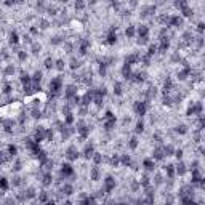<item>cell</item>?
Returning a JSON list of instances; mask_svg holds the SVG:
<instances>
[{"mask_svg": "<svg viewBox=\"0 0 205 205\" xmlns=\"http://www.w3.org/2000/svg\"><path fill=\"white\" fill-rule=\"evenodd\" d=\"M79 67H80V61L72 58V61H71V69H79Z\"/></svg>", "mask_w": 205, "mask_h": 205, "instance_id": "cell-31", "label": "cell"}, {"mask_svg": "<svg viewBox=\"0 0 205 205\" xmlns=\"http://www.w3.org/2000/svg\"><path fill=\"white\" fill-rule=\"evenodd\" d=\"M56 69H58V71H63L64 69V67H66V63H64V61H63V59H58V61H56Z\"/></svg>", "mask_w": 205, "mask_h": 205, "instance_id": "cell-28", "label": "cell"}, {"mask_svg": "<svg viewBox=\"0 0 205 205\" xmlns=\"http://www.w3.org/2000/svg\"><path fill=\"white\" fill-rule=\"evenodd\" d=\"M103 183H104V184H103V191H104V192H111V191H114V189H115V180L112 176H108Z\"/></svg>", "mask_w": 205, "mask_h": 205, "instance_id": "cell-3", "label": "cell"}, {"mask_svg": "<svg viewBox=\"0 0 205 205\" xmlns=\"http://www.w3.org/2000/svg\"><path fill=\"white\" fill-rule=\"evenodd\" d=\"M74 8H75V10H84L85 3L84 2H75V3H74Z\"/></svg>", "mask_w": 205, "mask_h": 205, "instance_id": "cell-32", "label": "cell"}, {"mask_svg": "<svg viewBox=\"0 0 205 205\" xmlns=\"http://www.w3.org/2000/svg\"><path fill=\"white\" fill-rule=\"evenodd\" d=\"M176 133H180V135L188 133V127H186V125H178V127H176Z\"/></svg>", "mask_w": 205, "mask_h": 205, "instance_id": "cell-27", "label": "cell"}, {"mask_svg": "<svg viewBox=\"0 0 205 205\" xmlns=\"http://www.w3.org/2000/svg\"><path fill=\"white\" fill-rule=\"evenodd\" d=\"M176 173H178V175H184V173H186V165H184L183 162L178 163V167H176Z\"/></svg>", "mask_w": 205, "mask_h": 205, "instance_id": "cell-24", "label": "cell"}, {"mask_svg": "<svg viewBox=\"0 0 205 205\" xmlns=\"http://www.w3.org/2000/svg\"><path fill=\"white\" fill-rule=\"evenodd\" d=\"M120 162L123 163V165H130V162H132V159H130V156H127V154H123V156L120 157Z\"/></svg>", "mask_w": 205, "mask_h": 205, "instance_id": "cell-25", "label": "cell"}, {"mask_svg": "<svg viewBox=\"0 0 205 205\" xmlns=\"http://www.w3.org/2000/svg\"><path fill=\"white\" fill-rule=\"evenodd\" d=\"M16 53H18L19 61H26V59H27V53H26V51H23V50H21V51H16Z\"/></svg>", "mask_w": 205, "mask_h": 205, "instance_id": "cell-30", "label": "cell"}, {"mask_svg": "<svg viewBox=\"0 0 205 205\" xmlns=\"http://www.w3.org/2000/svg\"><path fill=\"white\" fill-rule=\"evenodd\" d=\"M8 42L13 43V45H16V43H18V32L16 31H11L10 34H8Z\"/></svg>", "mask_w": 205, "mask_h": 205, "instance_id": "cell-17", "label": "cell"}, {"mask_svg": "<svg viewBox=\"0 0 205 205\" xmlns=\"http://www.w3.org/2000/svg\"><path fill=\"white\" fill-rule=\"evenodd\" d=\"M125 35H127L128 38H133V37H135V35H136V29H135V26L130 24L128 27L125 29Z\"/></svg>", "mask_w": 205, "mask_h": 205, "instance_id": "cell-16", "label": "cell"}, {"mask_svg": "<svg viewBox=\"0 0 205 205\" xmlns=\"http://www.w3.org/2000/svg\"><path fill=\"white\" fill-rule=\"evenodd\" d=\"M51 181H53V176H51V173H50V171H47L45 175H43V186H50V184H51Z\"/></svg>", "mask_w": 205, "mask_h": 205, "instance_id": "cell-19", "label": "cell"}, {"mask_svg": "<svg viewBox=\"0 0 205 205\" xmlns=\"http://www.w3.org/2000/svg\"><path fill=\"white\" fill-rule=\"evenodd\" d=\"M42 75H43V74H42V71H35V72H34V75L31 77V80L34 82V84H38V82L42 80Z\"/></svg>", "mask_w": 205, "mask_h": 205, "instance_id": "cell-20", "label": "cell"}, {"mask_svg": "<svg viewBox=\"0 0 205 205\" xmlns=\"http://www.w3.org/2000/svg\"><path fill=\"white\" fill-rule=\"evenodd\" d=\"M61 87H63V79H61V75H58V77H55V79L50 80L48 88H50V91H51L53 95L58 93V91L61 90Z\"/></svg>", "mask_w": 205, "mask_h": 205, "instance_id": "cell-2", "label": "cell"}, {"mask_svg": "<svg viewBox=\"0 0 205 205\" xmlns=\"http://www.w3.org/2000/svg\"><path fill=\"white\" fill-rule=\"evenodd\" d=\"M133 111L136 112L138 115H146L147 112V101H135L133 103Z\"/></svg>", "mask_w": 205, "mask_h": 205, "instance_id": "cell-1", "label": "cell"}, {"mask_svg": "<svg viewBox=\"0 0 205 205\" xmlns=\"http://www.w3.org/2000/svg\"><path fill=\"white\" fill-rule=\"evenodd\" d=\"M11 184H13V186H19V184H23V181H21V178H19V176H14L13 181H11Z\"/></svg>", "mask_w": 205, "mask_h": 205, "instance_id": "cell-33", "label": "cell"}, {"mask_svg": "<svg viewBox=\"0 0 205 205\" xmlns=\"http://www.w3.org/2000/svg\"><path fill=\"white\" fill-rule=\"evenodd\" d=\"M66 159L71 160V162L79 159V151H77L75 146H69V147H67V151H66Z\"/></svg>", "mask_w": 205, "mask_h": 205, "instance_id": "cell-4", "label": "cell"}, {"mask_svg": "<svg viewBox=\"0 0 205 205\" xmlns=\"http://www.w3.org/2000/svg\"><path fill=\"white\" fill-rule=\"evenodd\" d=\"M181 14H183L181 18H192V16H194V10H192L189 5H186V7L181 10Z\"/></svg>", "mask_w": 205, "mask_h": 205, "instance_id": "cell-11", "label": "cell"}, {"mask_svg": "<svg viewBox=\"0 0 205 205\" xmlns=\"http://www.w3.org/2000/svg\"><path fill=\"white\" fill-rule=\"evenodd\" d=\"M0 188L3 189V191H7V189H8V181H7V178H0Z\"/></svg>", "mask_w": 205, "mask_h": 205, "instance_id": "cell-29", "label": "cell"}, {"mask_svg": "<svg viewBox=\"0 0 205 205\" xmlns=\"http://www.w3.org/2000/svg\"><path fill=\"white\" fill-rule=\"evenodd\" d=\"M14 72V67L13 66H7V69H5V74L7 75H10V74H13Z\"/></svg>", "mask_w": 205, "mask_h": 205, "instance_id": "cell-35", "label": "cell"}, {"mask_svg": "<svg viewBox=\"0 0 205 205\" xmlns=\"http://www.w3.org/2000/svg\"><path fill=\"white\" fill-rule=\"evenodd\" d=\"M163 157H165V154H163V146L154 147V151H152V160H162Z\"/></svg>", "mask_w": 205, "mask_h": 205, "instance_id": "cell-7", "label": "cell"}, {"mask_svg": "<svg viewBox=\"0 0 205 205\" xmlns=\"http://www.w3.org/2000/svg\"><path fill=\"white\" fill-rule=\"evenodd\" d=\"M115 117H112V119H109V120H104V130H108V132H111L112 128L115 127Z\"/></svg>", "mask_w": 205, "mask_h": 205, "instance_id": "cell-13", "label": "cell"}, {"mask_svg": "<svg viewBox=\"0 0 205 205\" xmlns=\"http://www.w3.org/2000/svg\"><path fill=\"white\" fill-rule=\"evenodd\" d=\"M136 34H138V38H146L149 37V27L146 24H139L138 29H136Z\"/></svg>", "mask_w": 205, "mask_h": 205, "instance_id": "cell-5", "label": "cell"}, {"mask_svg": "<svg viewBox=\"0 0 205 205\" xmlns=\"http://www.w3.org/2000/svg\"><path fill=\"white\" fill-rule=\"evenodd\" d=\"M138 144H139V141H138V138H136V136H132V138L128 139V147H130V149H136V147H138Z\"/></svg>", "mask_w": 205, "mask_h": 205, "instance_id": "cell-18", "label": "cell"}, {"mask_svg": "<svg viewBox=\"0 0 205 205\" xmlns=\"http://www.w3.org/2000/svg\"><path fill=\"white\" fill-rule=\"evenodd\" d=\"M61 175H63L64 178L72 176V175H74V168H72V165H71V163H63V165H61Z\"/></svg>", "mask_w": 205, "mask_h": 205, "instance_id": "cell-6", "label": "cell"}, {"mask_svg": "<svg viewBox=\"0 0 205 205\" xmlns=\"http://www.w3.org/2000/svg\"><path fill=\"white\" fill-rule=\"evenodd\" d=\"M61 192L63 194H66V195H71L74 192V188H72V184H69V183H66V184H63V188H61Z\"/></svg>", "mask_w": 205, "mask_h": 205, "instance_id": "cell-15", "label": "cell"}, {"mask_svg": "<svg viewBox=\"0 0 205 205\" xmlns=\"http://www.w3.org/2000/svg\"><path fill=\"white\" fill-rule=\"evenodd\" d=\"M75 95H77V88L74 87V85H69V87L66 88V91H64V98H66V99H72Z\"/></svg>", "mask_w": 205, "mask_h": 205, "instance_id": "cell-8", "label": "cell"}, {"mask_svg": "<svg viewBox=\"0 0 205 205\" xmlns=\"http://www.w3.org/2000/svg\"><path fill=\"white\" fill-rule=\"evenodd\" d=\"M143 165H144V168H146L147 171H152L154 168H156V162H154L152 159H146L143 162Z\"/></svg>", "mask_w": 205, "mask_h": 205, "instance_id": "cell-12", "label": "cell"}, {"mask_svg": "<svg viewBox=\"0 0 205 205\" xmlns=\"http://www.w3.org/2000/svg\"><path fill=\"white\" fill-rule=\"evenodd\" d=\"M93 154H95L93 144H87V146H85V149H84V157H85V159H91V157H93Z\"/></svg>", "mask_w": 205, "mask_h": 205, "instance_id": "cell-10", "label": "cell"}, {"mask_svg": "<svg viewBox=\"0 0 205 205\" xmlns=\"http://www.w3.org/2000/svg\"><path fill=\"white\" fill-rule=\"evenodd\" d=\"M91 159H93V162L96 163V165H99V163L103 162V154H101V152H95Z\"/></svg>", "mask_w": 205, "mask_h": 205, "instance_id": "cell-23", "label": "cell"}, {"mask_svg": "<svg viewBox=\"0 0 205 205\" xmlns=\"http://www.w3.org/2000/svg\"><path fill=\"white\" fill-rule=\"evenodd\" d=\"M99 176H101V170H99V167H91L90 168V180H93V181H98L99 180Z\"/></svg>", "mask_w": 205, "mask_h": 205, "instance_id": "cell-9", "label": "cell"}, {"mask_svg": "<svg viewBox=\"0 0 205 205\" xmlns=\"http://www.w3.org/2000/svg\"><path fill=\"white\" fill-rule=\"evenodd\" d=\"M143 132H144V122L138 120L136 122V127H135V133L138 135V133H143Z\"/></svg>", "mask_w": 205, "mask_h": 205, "instance_id": "cell-21", "label": "cell"}, {"mask_svg": "<svg viewBox=\"0 0 205 205\" xmlns=\"http://www.w3.org/2000/svg\"><path fill=\"white\" fill-rule=\"evenodd\" d=\"M31 48H32V53H34V55H38V53H40V50H42V47H40V43L32 42L31 43Z\"/></svg>", "mask_w": 205, "mask_h": 205, "instance_id": "cell-22", "label": "cell"}, {"mask_svg": "<svg viewBox=\"0 0 205 205\" xmlns=\"http://www.w3.org/2000/svg\"><path fill=\"white\" fill-rule=\"evenodd\" d=\"M114 93L115 95H122V84L120 82H115L114 84Z\"/></svg>", "mask_w": 205, "mask_h": 205, "instance_id": "cell-26", "label": "cell"}, {"mask_svg": "<svg viewBox=\"0 0 205 205\" xmlns=\"http://www.w3.org/2000/svg\"><path fill=\"white\" fill-rule=\"evenodd\" d=\"M165 173H167L168 180H173L175 178V167L171 165V163H168L167 167H165Z\"/></svg>", "mask_w": 205, "mask_h": 205, "instance_id": "cell-14", "label": "cell"}, {"mask_svg": "<svg viewBox=\"0 0 205 205\" xmlns=\"http://www.w3.org/2000/svg\"><path fill=\"white\" fill-rule=\"evenodd\" d=\"M0 16H2V10H0Z\"/></svg>", "mask_w": 205, "mask_h": 205, "instance_id": "cell-36", "label": "cell"}, {"mask_svg": "<svg viewBox=\"0 0 205 205\" xmlns=\"http://www.w3.org/2000/svg\"><path fill=\"white\" fill-rule=\"evenodd\" d=\"M45 67H47V69H51V67H53V59L51 58L45 59Z\"/></svg>", "mask_w": 205, "mask_h": 205, "instance_id": "cell-34", "label": "cell"}]
</instances>
